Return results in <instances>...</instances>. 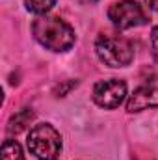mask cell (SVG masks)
<instances>
[{
    "label": "cell",
    "mask_w": 158,
    "mask_h": 160,
    "mask_svg": "<svg viewBox=\"0 0 158 160\" xmlns=\"http://www.w3.org/2000/svg\"><path fill=\"white\" fill-rule=\"evenodd\" d=\"M145 4H147L151 9H156L158 11V0H145Z\"/></svg>",
    "instance_id": "11"
},
{
    "label": "cell",
    "mask_w": 158,
    "mask_h": 160,
    "mask_svg": "<svg viewBox=\"0 0 158 160\" xmlns=\"http://www.w3.org/2000/svg\"><path fill=\"white\" fill-rule=\"evenodd\" d=\"M151 47H153V56L158 60V26H155L151 32Z\"/></svg>",
    "instance_id": "10"
},
{
    "label": "cell",
    "mask_w": 158,
    "mask_h": 160,
    "mask_svg": "<svg viewBox=\"0 0 158 160\" xmlns=\"http://www.w3.org/2000/svg\"><path fill=\"white\" fill-rule=\"evenodd\" d=\"M80 4H93V2H97V0H77Z\"/></svg>",
    "instance_id": "12"
},
{
    "label": "cell",
    "mask_w": 158,
    "mask_h": 160,
    "mask_svg": "<svg viewBox=\"0 0 158 160\" xmlns=\"http://www.w3.org/2000/svg\"><path fill=\"white\" fill-rule=\"evenodd\" d=\"M126 97V84L119 78L101 80L93 88V101L101 108H117Z\"/></svg>",
    "instance_id": "5"
},
{
    "label": "cell",
    "mask_w": 158,
    "mask_h": 160,
    "mask_svg": "<svg viewBox=\"0 0 158 160\" xmlns=\"http://www.w3.org/2000/svg\"><path fill=\"white\" fill-rule=\"evenodd\" d=\"M32 34L45 48L54 52H65L75 45V30L60 17H37L32 24Z\"/></svg>",
    "instance_id": "1"
},
{
    "label": "cell",
    "mask_w": 158,
    "mask_h": 160,
    "mask_svg": "<svg viewBox=\"0 0 158 160\" xmlns=\"http://www.w3.org/2000/svg\"><path fill=\"white\" fill-rule=\"evenodd\" d=\"M108 17L119 30H128L149 22V15L145 8L134 0H121L112 4L108 9Z\"/></svg>",
    "instance_id": "4"
},
{
    "label": "cell",
    "mask_w": 158,
    "mask_h": 160,
    "mask_svg": "<svg viewBox=\"0 0 158 160\" xmlns=\"http://www.w3.org/2000/svg\"><path fill=\"white\" fill-rule=\"evenodd\" d=\"M32 119H34V112H32L30 108H22L21 112H17L15 116L9 118V121H7V132H9V134H19V132H22V130L30 125Z\"/></svg>",
    "instance_id": "7"
},
{
    "label": "cell",
    "mask_w": 158,
    "mask_h": 160,
    "mask_svg": "<svg viewBox=\"0 0 158 160\" xmlns=\"http://www.w3.org/2000/svg\"><path fill=\"white\" fill-rule=\"evenodd\" d=\"M26 143L30 153L39 160H56L62 153V136L48 123L36 125L30 130Z\"/></svg>",
    "instance_id": "3"
},
{
    "label": "cell",
    "mask_w": 158,
    "mask_h": 160,
    "mask_svg": "<svg viewBox=\"0 0 158 160\" xmlns=\"http://www.w3.org/2000/svg\"><path fill=\"white\" fill-rule=\"evenodd\" d=\"M95 52L99 60L108 67H126L134 58L132 43L119 36L102 34L95 43Z\"/></svg>",
    "instance_id": "2"
},
{
    "label": "cell",
    "mask_w": 158,
    "mask_h": 160,
    "mask_svg": "<svg viewBox=\"0 0 158 160\" xmlns=\"http://www.w3.org/2000/svg\"><path fill=\"white\" fill-rule=\"evenodd\" d=\"M156 106H158V77L149 78L138 89H134V93L128 97V102H126V110L130 114L141 112V110H147V108H156Z\"/></svg>",
    "instance_id": "6"
},
{
    "label": "cell",
    "mask_w": 158,
    "mask_h": 160,
    "mask_svg": "<svg viewBox=\"0 0 158 160\" xmlns=\"http://www.w3.org/2000/svg\"><path fill=\"white\" fill-rule=\"evenodd\" d=\"M24 4H26L28 11H32L36 15H45L56 4V0H24Z\"/></svg>",
    "instance_id": "9"
},
{
    "label": "cell",
    "mask_w": 158,
    "mask_h": 160,
    "mask_svg": "<svg viewBox=\"0 0 158 160\" xmlns=\"http://www.w3.org/2000/svg\"><path fill=\"white\" fill-rule=\"evenodd\" d=\"M2 160H24L22 149L15 140H4V143H2Z\"/></svg>",
    "instance_id": "8"
}]
</instances>
